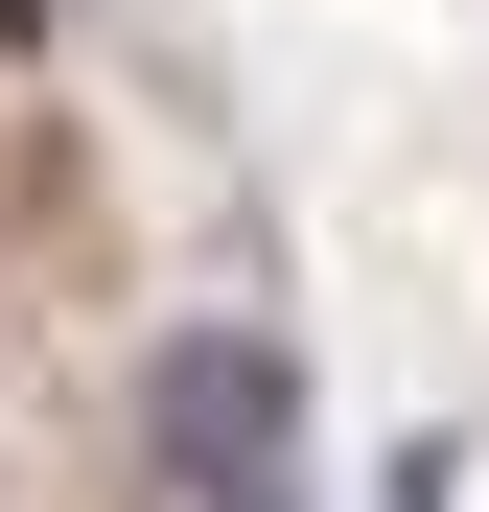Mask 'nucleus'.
I'll return each instance as SVG.
<instances>
[{
    "instance_id": "1",
    "label": "nucleus",
    "mask_w": 489,
    "mask_h": 512,
    "mask_svg": "<svg viewBox=\"0 0 489 512\" xmlns=\"http://www.w3.org/2000/svg\"><path fill=\"white\" fill-rule=\"evenodd\" d=\"M140 466H163V512H303V350L280 326H163L140 350Z\"/></svg>"
},
{
    "instance_id": "2",
    "label": "nucleus",
    "mask_w": 489,
    "mask_h": 512,
    "mask_svg": "<svg viewBox=\"0 0 489 512\" xmlns=\"http://www.w3.org/2000/svg\"><path fill=\"white\" fill-rule=\"evenodd\" d=\"M373 512H466V443H443V419H420V443L373 466Z\"/></svg>"
},
{
    "instance_id": "3",
    "label": "nucleus",
    "mask_w": 489,
    "mask_h": 512,
    "mask_svg": "<svg viewBox=\"0 0 489 512\" xmlns=\"http://www.w3.org/2000/svg\"><path fill=\"white\" fill-rule=\"evenodd\" d=\"M0 47H70V0H0Z\"/></svg>"
}]
</instances>
